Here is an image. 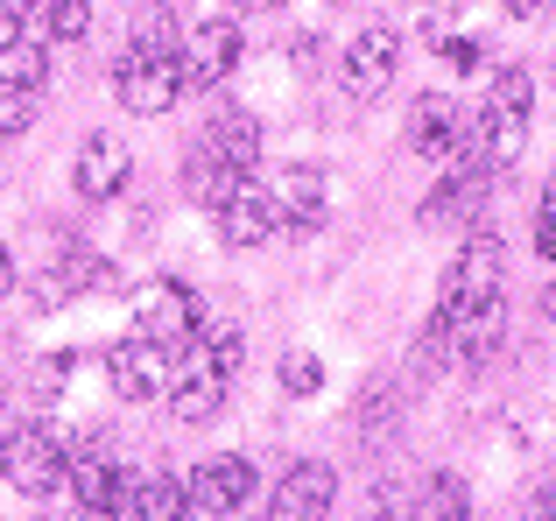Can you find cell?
<instances>
[{"instance_id":"obj_1","label":"cell","mask_w":556,"mask_h":521,"mask_svg":"<svg viewBox=\"0 0 556 521\" xmlns=\"http://www.w3.org/2000/svg\"><path fill=\"white\" fill-rule=\"evenodd\" d=\"M247 359V339L240 325H198L190 339L177 345V395H169V409H177V423H212L218 402L232 395V373H240Z\"/></svg>"},{"instance_id":"obj_2","label":"cell","mask_w":556,"mask_h":521,"mask_svg":"<svg viewBox=\"0 0 556 521\" xmlns=\"http://www.w3.org/2000/svg\"><path fill=\"white\" fill-rule=\"evenodd\" d=\"M501 282H507V254L493 233H472L458 247V260L444 268V296H437V325H458V317L486 310V303H501Z\"/></svg>"},{"instance_id":"obj_3","label":"cell","mask_w":556,"mask_h":521,"mask_svg":"<svg viewBox=\"0 0 556 521\" xmlns=\"http://www.w3.org/2000/svg\"><path fill=\"white\" fill-rule=\"evenodd\" d=\"M64 466H71V444L56 437V430H42V423H14L8 430V486L14 494H28V500H50V494H64Z\"/></svg>"},{"instance_id":"obj_4","label":"cell","mask_w":556,"mask_h":521,"mask_svg":"<svg viewBox=\"0 0 556 521\" xmlns=\"http://www.w3.org/2000/svg\"><path fill=\"white\" fill-rule=\"evenodd\" d=\"M113 92H121V106L141 113V120L169 113V106H177V92H184L177 50H149V42H135V50L121 56V71H113Z\"/></svg>"},{"instance_id":"obj_5","label":"cell","mask_w":556,"mask_h":521,"mask_svg":"<svg viewBox=\"0 0 556 521\" xmlns=\"http://www.w3.org/2000/svg\"><path fill=\"white\" fill-rule=\"evenodd\" d=\"M106 381L121 402H155L169 395V381H177V345L149 339V331H135V339H121L106 353Z\"/></svg>"},{"instance_id":"obj_6","label":"cell","mask_w":556,"mask_h":521,"mask_svg":"<svg viewBox=\"0 0 556 521\" xmlns=\"http://www.w3.org/2000/svg\"><path fill=\"white\" fill-rule=\"evenodd\" d=\"M240 50H247L240 22H226V14L198 22V28L184 36V56H177L184 92H212V85H226V78H232V64H240Z\"/></svg>"},{"instance_id":"obj_7","label":"cell","mask_w":556,"mask_h":521,"mask_svg":"<svg viewBox=\"0 0 556 521\" xmlns=\"http://www.w3.org/2000/svg\"><path fill=\"white\" fill-rule=\"evenodd\" d=\"M212 219H218V240H226V247H268V240L282 233V205H275V191H261L254 177L232 183L212 205Z\"/></svg>"},{"instance_id":"obj_8","label":"cell","mask_w":556,"mask_h":521,"mask_svg":"<svg viewBox=\"0 0 556 521\" xmlns=\"http://www.w3.org/2000/svg\"><path fill=\"white\" fill-rule=\"evenodd\" d=\"M394 64H402V36H394V28H359L345 64H339L345 99H380L394 85Z\"/></svg>"},{"instance_id":"obj_9","label":"cell","mask_w":556,"mask_h":521,"mask_svg":"<svg viewBox=\"0 0 556 521\" xmlns=\"http://www.w3.org/2000/svg\"><path fill=\"white\" fill-rule=\"evenodd\" d=\"M121 268L113 260H99V254H56L50 268H42V289H36V303L42 310H56V303H78V296H121Z\"/></svg>"},{"instance_id":"obj_10","label":"cell","mask_w":556,"mask_h":521,"mask_svg":"<svg viewBox=\"0 0 556 521\" xmlns=\"http://www.w3.org/2000/svg\"><path fill=\"white\" fill-rule=\"evenodd\" d=\"M198 325H204V310L184 282H149L135 296V331H149V339H163V345H184Z\"/></svg>"},{"instance_id":"obj_11","label":"cell","mask_w":556,"mask_h":521,"mask_svg":"<svg viewBox=\"0 0 556 521\" xmlns=\"http://www.w3.org/2000/svg\"><path fill=\"white\" fill-rule=\"evenodd\" d=\"M465 106L458 99H444V92H422L416 99V113H408V149L416 155H430V163H451V155L465 149Z\"/></svg>"},{"instance_id":"obj_12","label":"cell","mask_w":556,"mask_h":521,"mask_svg":"<svg viewBox=\"0 0 556 521\" xmlns=\"http://www.w3.org/2000/svg\"><path fill=\"white\" fill-rule=\"evenodd\" d=\"M127 177H135V155H127L121 135H92V141L78 149V169H71V183H78L85 205H106V198H121Z\"/></svg>"},{"instance_id":"obj_13","label":"cell","mask_w":556,"mask_h":521,"mask_svg":"<svg viewBox=\"0 0 556 521\" xmlns=\"http://www.w3.org/2000/svg\"><path fill=\"white\" fill-rule=\"evenodd\" d=\"M254 500V466L247 458H204L190 472V514H240Z\"/></svg>"},{"instance_id":"obj_14","label":"cell","mask_w":556,"mask_h":521,"mask_svg":"<svg viewBox=\"0 0 556 521\" xmlns=\"http://www.w3.org/2000/svg\"><path fill=\"white\" fill-rule=\"evenodd\" d=\"M113 480H121V452H113L106 437H85L78 452H71V466H64L71 500H78L85 514H106L113 508Z\"/></svg>"},{"instance_id":"obj_15","label":"cell","mask_w":556,"mask_h":521,"mask_svg":"<svg viewBox=\"0 0 556 521\" xmlns=\"http://www.w3.org/2000/svg\"><path fill=\"white\" fill-rule=\"evenodd\" d=\"M331 494H339V472L311 458V466H289V472H282V486H275V508H268V514H282V521H317V514L331 508Z\"/></svg>"},{"instance_id":"obj_16","label":"cell","mask_w":556,"mask_h":521,"mask_svg":"<svg viewBox=\"0 0 556 521\" xmlns=\"http://www.w3.org/2000/svg\"><path fill=\"white\" fill-rule=\"evenodd\" d=\"M275 205H282V219L296 226V233L325 226V169L317 163H289L282 183H275Z\"/></svg>"},{"instance_id":"obj_17","label":"cell","mask_w":556,"mask_h":521,"mask_svg":"<svg viewBox=\"0 0 556 521\" xmlns=\"http://www.w3.org/2000/svg\"><path fill=\"white\" fill-rule=\"evenodd\" d=\"M198 149H212L226 169H254L261 163V120H254V113H240V106H232V113H212V127H204Z\"/></svg>"},{"instance_id":"obj_18","label":"cell","mask_w":556,"mask_h":521,"mask_svg":"<svg viewBox=\"0 0 556 521\" xmlns=\"http://www.w3.org/2000/svg\"><path fill=\"white\" fill-rule=\"evenodd\" d=\"M359 437H367V452H388V444L402 437V395H394L388 381H374L367 402H359Z\"/></svg>"},{"instance_id":"obj_19","label":"cell","mask_w":556,"mask_h":521,"mask_svg":"<svg viewBox=\"0 0 556 521\" xmlns=\"http://www.w3.org/2000/svg\"><path fill=\"white\" fill-rule=\"evenodd\" d=\"M135 521H177L190 514V480H177V472H155V480L135 486V508H127Z\"/></svg>"},{"instance_id":"obj_20","label":"cell","mask_w":556,"mask_h":521,"mask_svg":"<svg viewBox=\"0 0 556 521\" xmlns=\"http://www.w3.org/2000/svg\"><path fill=\"white\" fill-rule=\"evenodd\" d=\"M0 85L42 92V85H50V50H42V42H22V36H14L8 50H0Z\"/></svg>"},{"instance_id":"obj_21","label":"cell","mask_w":556,"mask_h":521,"mask_svg":"<svg viewBox=\"0 0 556 521\" xmlns=\"http://www.w3.org/2000/svg\"><path fill=\"white\" fill-rule=\"evenodd\" d=\"M408 514H430V521H465V514H472V494H465V480L437 472V480L416 494V508H408Z\"/></svg>"},{"instance_id":"obj_22","label":"cell","mask_w":556,"mask_h":521,"mask_svg":"<svg viewBox=\"0 0 556 521\" xmlns=\"http://www.w3.org/2000/svg\"><path fill=\"white\" fill-rule=\"evenodd\" d=\"M535 106V78L521 64H501L493 71V85H486V106L479 113H529Z\"/></svg>"},{"instance_id":"obj_23","label":"cell","mask_w":556,"mask_h":521,"mask_svg":"<svg viewBox=\"0 0 556 521\" xmlns=\"http://www.w3.org/2000/svg\"><path fill=\"white\" fill-rule=\"evenodd\" d=\"M36 113H42V92H22V85H0V149H8V141H22L28 127H36Z\"/></svg>"},{"instance_id":"obj_24","label":"cell","mask_w":556,"mask_h":521,"mask_svg":"<svg viewBox=\"0 0 556 521\" xmlns=\"http://www.w3.org/2000/svg\"><path fill=\"white\" fill-rule=\"evenodd\" d=\"M92 28V0H50V36L56 42H78Z\"/></svg>"},{"instance_id":"obj_25","label":"cell","mask_w":556,"mask_h":521,"mask_svg":"<svg viewBox=\"0 0 556 521\" xmlns=\"http://www.w3.org/2000/svg\"><path fill=\"white\" fill-rule=\"evenodd\" d=\"M71 381V353H42L36 359V373H28V395L36 402H56V387Z\"/></svg>"},{"instance_id":"obj_26","label":"cell","mask_w":556,"mask_h":521,"mask_svg":"<svg viewBox=\"0 0 556 521\" xmlns=\"http://www.w3.org/2000/svg\"><path fill=\"white\" fill-rule=\"evenodd\" d=\"M282 387L289 395H317V387H325V367H317L311 353H282Z\"/></svg>"},{"instance_id":"obj_27","label":"cell","mask_w":556,"mask_h":521,"mask_svg":"<svg viewBox=\"0 0 556 521\" xmlns=\"http://www.w3.org/2000/svg\"><path fill=\"white\" fill-rule=\"evenodd\" d=\"M479 56H486V50H479L472 36H444V64L451 71H479Z\"/></svg>"},{"instance_id":"obj_28","label":"cell","mask_w":556,"mask_h":521,"mask_svg":"<svg viewBox=\"0 0 556 521\" xmlns=\"http://www.w3.org/2000/svg\"><path fill=\"white\" fill-rule=\"evenodd\" d=\"M22 22H28V14H14V8H8V0H0V50H8V42H14V36H22Z\"/></svg>"},{"instance_id":"obj_29","label":"cell","mask_w":556,"mask_h":521,"mask_svg":"<svg viewBox=\"0 0 556 521\" xmlns=\"http://www.w3.org/2000/svg\"><path fill=\"white\" fill-rule=\"evenodd\" d=\"M14 282H22V268H14V254H8V247H0V303H8V296H14Z\"/></svg>"},{"instance_id":"obj_30","label":"cell","mask_w":556,"mask_h":521,"mask_svg":"<svg viewBox=\"0 0 556 521\" xmlns=\"http://www.w3.org/2000/svg\"><path fill=\"white\" fill-rule=\"evenodd\" d=\"M535 254L556 260V226H543V219H535Z\"/></svg>"},{"instance_id":"obj_31","label":"cell","mask_w":556,"mask_h":521,"mask_svg":"<svg viewBox=\"0 0 556 521\" xmlns=\"http://www.w3.org/2000/svg\"><path fill=\"white\" fill-rule=\"evenodd\" d=\"M8 430H14V423H8V416H0V466H8Z\"/></svg>"},{"instance_id":"obj_32","label":"cell","mask_w":556,"mask_h":521,"mask_svg":"<svg viewBox=\"0 0 556 521\" xmlns=\"http://www.w3.org/2000/svg\"><path fill=\"white\" fill-rule=\"evenodd\" d=\"M8 8H14V14H36V8H42V0H8Z\"/></svg>"},{"instance_id":"obj_33","label":"cell","mask_w":556,"mask_h":521,"mask_svg":"<svg viewBox=\"0 0 556 521\" xmlns=\"http://www.w3.org/2000/svg\"><path fill=\"white\" fill-rule=\"evenodd\" d=\"M543 310H549V325H556V282H549V296H543Z\"/></svg>"},{"instance_id":"obj_34","label":"cell","mask_w":556,"mask_h":521,"mask_svg":"<svg viewBox=\"0 0 556 521\" xmlns=\"http://www.w3.org/2000/svg\"><path fill=\"white\" fill-rule=\"evenodd\" d=\"M247 8H289V0H247Z\"/></svg>"}]
</instances>
